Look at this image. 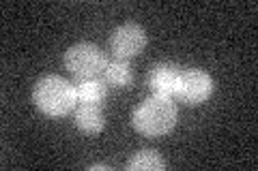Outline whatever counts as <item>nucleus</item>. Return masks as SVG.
Wrapping results in <instances>:
<instances>
[{
  "instance_id": "1",
  "label": "nucleus",
  "mask_w": 258,
  "mask_h": 171,
  "mask_svg": "<svg viewBox=\"0 0 258 171\" xmlns=\"http://www.w3.org/2000/svg\"><path fill=\"white\" fill-rule=\"evenodd\" d=\"M32 101L45 116L60 118L76 109L78 94L76 86L60 75H45L37 81L32 90Z\"/></svg>"
},
{
  "instance_id": "2",
  "label": "nucleus",
  "mask_w": 258,
  "mask_h": 171,
  "mask_svg": "<svg viewBox=\"0 0 258 171\" xmlns=\"http://www.w3.org/2000/svg\"><path fill=\"white\" fill-rule=\"evenodd\" d=\"M134 128L147 137H161L176 124V105L166 96H151L134 109Z\"/></svg>"
},
{
  "instance_id": "3",
  "label": "nucleus",
  "mask_w": 258,
  "mask_h": 171,
  "mask_svg": "<svg viewBox=\"0 0 258 171\" xmlns=\"http://www.w3.org/2000/svg\"><path fill=\"white\" fill-rule=\"evenodd\" d=\"M64 67H67L78 79L101 77L108 67L103 52L93 43H76L64 52Z\"/></svg>"
},
{
  "instance_id": "4",
  "label": "nucleus",
  "mask_w": 258,
  "mask_h": 171,
  "mask_svg": "<svg viewBox=\"0 0 258 171\" xmlns=\"http://www.w3.org/2000/svg\"><path fill=\"white\" fill-rule=\"evenodd\" d=\"M213 92V79L207 71L203 69H185L179 73L174 88V96L183 105H200L205 103Z\"/></svg>"
},
{
  "instance_id": "5",
  "label": "nucleus",
  "mask_w": 258,
  "mask_h": 171,
  "mask_svg": "<svg viewBox=\"0 0 258 171\" xmlns=\"http://www.w3.org/2000/svg\"><path fill=\"white\" fill-rule=\"evenodd\" d=\"M147 47V32L138 24H123L112 30L110 50L118 60H127L138 56Z\"/></svg>"
},
{
  "instance_id": "6",
  "label": "nucleus",
  "mask_w": 258,
  "mask_h": 171,
  "mask_svg": "<svg viewBox=\"0 0 258 171\" xmlns=\"http://www.w3.org/2000/svg\"><path fill=\"white\" fill-rule=\"evenodd\" d=\"M179 73H181V69L176 67V64H170V62L153 64L149 75H147V84L151 88L153 96H166V99H172Z\"/></svg>"
},
{
  "instance_id": "7",
  "label": "nucleus",
  "mask_w": 258,
  "mask_h": 171,
  "mask_svg": "<svg viewBox=\"0 0 258 171\" xmlns=\"http://www.w3.org/2000/svg\"><path fill=\"white\" fill-rule=\"evenodd\" d=\"M76 126L84 133H99L106 126V116H103L101 105L97 103H82L76 109Z\"/></svg>"
},
{
  "instance_id": "8",
  "label": "nucleus",
  "mask_w": 258,
  "mask_h": 171,
  "mask_svg": "<svg viewBox=\"0 0 258 171\" xmlns=\"http://www.w3.org/2000/svg\"><path fill=\"white\" fill-rule=\"evenodd\" d=\"M76 94L80 103H103L108 96V84L103 77H91V79H80L76 86Z\"/></svg>"
},
{
  "instance_id": "9",
  "label": "nucleus",
  "mask_w": 258,
  "mask_h": 171,
  "mask_svg": "<svg viewBox=\"0 0 258 171\" xmlns=\"http://www.w3.org/2000/svg\"><path fill=\"white\" fill-rule=\"evenodd\" d=\"M103 81L112 88H127L134 81V69L125 60H112L103 71Z\"/></svg>"
},
{
  "instance_id": "10",
  "label": "nucleus",
  "mask_w": 258,
  "mask_h": 171,
  "mask_svg": "<svg viewBox=\"0 0 258 171\" xmlns=\"http://www.w3.org/2000/svg\"><path fill=\"white\" fill-rule=\"evenodd\" d=\"M125 167L129 171H161L166 167V160L155 150H140L127 160Z\"/></svg>"
},
{
  "instance_id": "11",
  "label": "nucleus",
  "mask_w": 258,
  "mask_h": 171,
  "mask_svg": "<svg viewBox=\"0 0 258 171\" xmlns=\"http://www.w3.org/2000/svg\"><path fill=\"white\" fill-rule=\"evenodd\" d=\"M91 169H108V165H93Z\"/></svg>"
}]
</instances>
